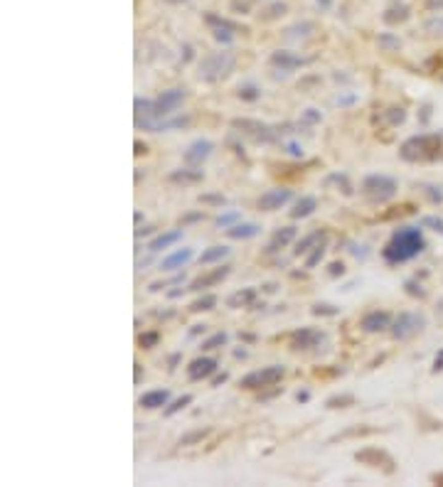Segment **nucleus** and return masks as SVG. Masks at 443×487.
<instances>
[{
	"label": "nucleus",
	"mask_w": 443,
	"mask_h": 487,
	"mask_svg": "<svg viewBox=\"0 0 443 487\" xmlns=\"http://www.w3.org/2000/svg\"><path fill=\"white\" fill-rule=\"evenodd\" d=\"M424 236H421V229L416 226H399L391 239L387 241V246L382 249V256L387 263H404L409 259H414L416 254L424 251Z\"/></svg>",
	"instance_id": "1"
},
{
	"label": "nucleus",
	"mask_w": 443,
	"mask_h": 487,
	"mask_svg": "<svg viewBox=\"0 0 443 487\" xmlns=\"http://www.w3.org/2000/svg\"><path fill=\"white\" fill-rule=\"evenodd\" d=\"M402 158L409 163H428L443 155V140L438 135H414L402 145Z\"/></svg>",
	"instance_id": "2"
},
{
	"label": "nucleus",
	"mask_w": 443,
	"mask_h": 487,
	"mask_svg": "<svg viewBox=\"0 0 443 487\" xmlns=\"http://www.w3.org/2000/svg\"><path fill=\"white\" fill-rule=\"evenodd\" d=\"M234 69V55L232 52H214L207 55L200 64V79L204 81H217L222 76H227Z\"/></svg>",
	"instance_id": "3"
},
{
	"label": "nucleus",
	"mask_w": 443,
	"mask_h": 487,
	"mask_svg": "<svg viewBox=\"0 0 443 487\" xmlns=\"http://www.w3.org/2000/svg\"><path fill=\"white\" fill-rule=\"evenodd\" d=\"M362 192L374 202H387L396 194V180L389 175H367L362 180Z\"/></svg>",
	"instance_id": "4"
},
{
	"label": "nucleus",
	"mask_w": 443,
	"mask_h": 487,
	"mask_svg": "<svg viewBox=\"0 0 443 487\" xmlns=\"http://www.w3.org/2000/svg\"><path fill=\"white\" fill-rule=\"evenodd\" d=\"M283 374H286L283 367L271 364V367H263V369H256V372H249L246 376H241L239 386L241 389H249V392H254V389H266V386H276L278 381L283 379Z\"/></svg>",
	"instance_id": "5"
},
{
	"label": "nucleus",
	"mask_w": 443,
	"mask_h": 487,
	"mask_svg": "<svg viewBox=\"0 0 443 487\" xmlns=\"http://www.w3.org/2000/svg\"><path fill=\"white\" fill-rule=\"evenodd\" d=\"M355 460H357V463H362V465H367V468L382 470V472H387V475H391V472L396 470V463H394V458L389 455L387 450H382V448L357 450V453H355Z\"/></svg>",
	"instance_id": "6"
},
{
	"label": "nucleus",
	"mask_w": 443,
	"mask_h": 487,
	"mask_svg": "<svg viewBox=\"0 0 443 487\" xmlns=\"http://www.w3.org/2000/svg\"><path fill=\"white\" fill-rule=\"evenodd\" d=\"M424 325L426 320L419 313H399L396 320H394V325H391V335H394V339H409L414 337L416 332H421Z\"/></svg>",
	"instance_id": "7"
},
{
	"label": "nucleus",
	"mask_w": 443,
	"mask_h": 487,
	"mask_svg": "<svg viewBox=\"0 0 443 487\" xmlns=\"http://www.w3.org/2000/svg\"><path fill=\"white\" fill-rule=\"evenodd\" d=\"M232 126H234V128H239V133L249 135L254 143H271V140L276 138L274 128H271V126H266V123H261V121H251V118H234V121H232Z\"/></svg>",
	"instance_id": "8"
},
{
	"label": "nucleus",
	"mask_w": 443,
	"mask_h": 487,
	"mask_svg": "<svg viewBox=\"0 0 443 487\" xmlns=\"http://www.w3.org/2000/svg\"><path fill=\"white\" fill-rule=\"evenodd\" d=\"M133 109H136V128H143V131H155V123H158V118H163L160 113H158V106H155V101H150V99H136L133 101Z\"/></svg>",
	"instance_id": "9"
},
{
	"label": "nucleus",
	"mask_w": 443,
	"mask_h": 487,
	"mask_svg": "<svg viewBox=\"0 0 443 487\" xmlns=\"http://www.w3.org/2000/svg\"><path fill=\"white\" fill-rule=\"evenodd\" d=\"M291 197H293V192L286 187L269 189V192H263V194L258 197V209H261V212H276V209H281L283 205H288Z\"/></svg>",
	"instance_id": "10"
},
{
	"label": "nucleus",
	"mask_w": 443,
	"mask_h": 487,
	"mask_svg": "<svg viewBox=\"0 0 443 487\" xmlns=\"http://www.w3.org/2000/svg\"><path fill=\"white\" fill-rule=\"evenodd\" d=\"M212 150H214V143L212 140H192L190 145H187V150H185V163L187 165H192V168H197V165H202L204 160L212 155Z\"/></svg>",
	"instance_id": "11"
},
{
	"label": "nucleus",
	"mask_w": 443,
	"mask_h": 487,
	"mask_svg": "<svg viewBox=\"0 0 443 487\" xmlns=\"http://www.w3.org/2000/svg\"><path fill=\"white\" fill-rule=\"evenodd\" d=\"M183 101H185L183 89H167V91H163V94L155 99V106H158V113H160V116H170V113H175L183 106Z\"/></svg>",
	"instance_id": "12"
},
{
	"label": "nucleus",
	"mask_w": 443,
	"mask_h": 487,
	"mask_svg": "<svg viewBox=\"0 0 443 487\" xmlns=\"http://www.w3.org/2000/svg\"><path fill=\"white\" fill-rule=\"evenodd\" d=\"M217 364H219V362H217L214 357H197V359H192V362H190V367H187V376H190L192 381L207 379L209 374H214Z\"/></svg>",
	"instance_id": "13"
},
{
	"label": "nucleus",
	"mask_w": 443,
	"mask_h": 487,
	"mask_svg": "<svg viewBox=\"0 0 443 487\" xmlns=\"http://www.w3.org/2000/svg\"><path fill=\"white\" fill-rule=\"evenodd\" d=\"M229 271H232V266H219V268H214V271H209V273H204V276H197L195 281L187 285V290H195V293H200L202 288H209V285H217L222 283L227 276H229Z\"/></svg>",
	"instance_id": "14"
},
{
	"label": "nucleus",
	"mask_w": 443,
	"mask_h": 487,
	"mask_svg": "<svg viewBox=\"0 0 443 487\" xmlns=\"http://www.w3.org/2000/svg\"><path fill=\"white\" fill-rule=\"evenodd\" d=\"M320 342H323V332H318L313 327H300L298 332L291 335V347L293 350H311Z\"/></svg>",
	"instance_id": "15"
},
{
	"label": "nucleus",
	"mask_w": 443,
	"mask_h": 487,
	"mask_svg": "<svg viewBox=\"0 0 443 487\" xmlns=\"http://www.w3.org/2000/svg\"><path fill=\"white\" fill-rule=\"evenodd\" d=\"M207 25H212V32H214V37L219 39V42H224V44H229L232 39H234V32L239 30L237 25H232L229 20H224V18H217V15H207Z\"/></svg>",
	"instance_id": "16"
},
{
	"label": "nucleus",
	"mask_w": 443,
	"mask_h": 487,
	"mask_svg": "<svg viewBox=\"0 0 443 487\" xmlns=\"http://www.w3.org/2000/svg\"><path fill=\"white\" fill-rule=\"evenodd\" d=\"M391 318H389V313H379V310H372L367 313L365 318L360 320V327L365 330V332H382V330H387Z\"/></svg>",
	"instance_id": "17"
},
{
	"label": "nucleus",
	"mask_w": 443,
	"mask_h": 487,
	"mask_svg": "<svg viewBox=\"0 0 443 487\" xmlns=\"http://www.w3.org/2000/svg\"><path fill=\"white\" fill-rule=\"evenodd\" d=\"M271 64L274 67H281V72H293L298 67H303L305 64V59L303 57L293 55V52H283V50H278L271 55Z\"/></svg>",
	"instance_id": "18"
},
{
	"label": "nucleus",
	"mask_w": 443,
	"mask_h": 487,
	"mask_svg": "<svg viewBox=\"0 0 443 487\" xmlns=\"http://www.w3.org/2000/svg\"><path fill=\"white\" fill-rule=\"evenodd\" d=\"M180 239H183V231H180V229H172V231H165V234H158L153 241L148 244V251H150V254H158V251L172 246V244L180 241Z\"/></svg>",
	"instance_id": "19"
},
{
	"label": "nucleus",
	"mask_w": 443,
	"mask_h": 487,
	"mask_svg": "<svg viewBox=\"0 0 443 487\" xmlns=\"http://www.w3.org/2000/svg\"><path fill=\"white\" fill-rule=\"evenodd\" d=\"M204 180V172L202 170H192V168H185V170H172L170 172V182H178V185H197Z\"/></svg>",
	"instance_id": "20"
},
{
	"label": "nucleus",
	"mask_w": 443,
	"mask_h": 487,
	"mask_svg": "<svg viewBox=\"0 0 443 487\" xmlns=\"http://www.w3.org/2000/svg\"><path fill=\"white\" fill-rule=\"evenodd\" d=\"M293 239H295V226H283V229H276V231H274L271 244L266 246V251H269V254H274V251H278V249L288 246Z\"/></svg>",
	"instance_id": "21"
},
{
	"label": "nucleus",
	"mask_w": 443,
	"mask_h": 487,
	"mask_svg": "<svg viewBox=\"0 0 443 487\" xmlns=\"http://www.w3.org/2000/svg\"><path fill=\"white\" fill-rule=\"evenodd\" d=\"M190 259H192V249H180V251L165 256V259L160 261V268H163V271H178V268H183Z\"/></svg>",
	"instance_id": "22"
},
{
	"label": "nucleus",
	"mask_w": 443,
	"mask_h": 487,
	"mask_svg": "<svg viewBox=\"0 0 443 487\" xmlns=\"http://www.w3.org/2000/svg\"><path fill=\"white\" fill-rule=\"evenodd\" d=\"M167 399H170V394L165 389H155V392H146L141 399H138V404L143 406V409H160V406H165Z\"/></svg>",
	"instance_id": "23"
},
{
	"label": "nucleus",
	"mask_w": 443,
	"mask_h": 487,
	"mask_svg": "<svg viewBox=\"0 0 443 487\" xmlns=\"http://www.w3.org/2000/svg\"><path fill=\"white\" fill-rule=\"evenodd\" d=\"M315 209H318V200L315 197H300L295 207L291 209V219H305V217H311Z\"/></svg>",
	"instance_id": "24"
},
{
	"label": "nucleus",
	"mask_w": 443,
	"mask_h": 487,
	"mask_svg": "<svg viewBox=\"0 0 443 487\" xmlns=\"http://www.w3.org/2000/svg\"><path fill=\"white\" fill-rule=\"evenodd\" d=\"M256 300V290L254 288H244V290H237L234 296H229L227 298V305L229 308H246V305H251Z\"/></svg>",
	"instance_id": "25"
},
{
	"label": "nucleus",
	"mask_w": 443,
	"mask_h": 487,
	"mask_svg": "<svg viewBox=\"0 0 443 487\" xmlns=\"http://www.w3.org/2000/svg\"><path fill=\"white\" fill-rule=\"evenodd\" d=\"M372 433H379V428H372V426H352L347 431L332 435L328 443H337V441H347V438H362V435H372Z\"/></svg>",
	"instance_id": "26"
},
{
	"label": "nucleus",
	"mask_w": 443,
	"mask_h": 487,
	"mask_svg": "<svg viewBox=\"0 0 443 487\" xmlns=\"http://www.w3.org/2000/svg\"><path fill=\"white\" fill-rule=\"evenodd\" d=\"M258 234V226L256 224H234V226H227V236L229 239H251Z\"/></svg>",
	"instance_id": "27"
},
{
	"label": "nucleus",
	"mask_w": 443,
	"mask_h": 487,
	"mask_svg": "<svg viewBox=\"0 0 443 487\" xmlns=\"http://www.w3.org/2000/svg\"><path fill=\"white\" fill-rule=\"evenodd\" d=\"M320 241H323V231H313V234H308L305 239H300V241L295 244V254H298V256H303L305 251L315 249Z\"/></svg>",
	"instance_id": "28"
},
{
	"label": "nucleus",
	"mask_w": 443,
	"mask_h": 487,
	"mask_svg": "<svg viewBox=\"0 0 443 487\" xmlns=\"http://www.w3.org/2000/svg\"><path fill=\"white\" fill-rule=\"evenodd\" d=\"M229 254V246H209L207 251H202V256H200V263H214V261H222L224 256Z\"/></svg>",
	"instance_id": "29"
},
{
	"label": "nucleus",
	"mask_w": 443,
	"mask_h": 487,
	"mask_svg": "<svg viewBox=\"0 0 443 487\" xmlns=\"http://www.w3.org/2000/svg\"><path fill=\"white\" fill-rule=\"evenodd\" d=\"M352 404H355V396H352V394H335V396H330V399L325 401V409L335 411V409H347Z\"/></svg>",
	"instance_id": "30"
},
{
	"label": "nucleus",
	"mask_w": 443,
	"mask_h": 487,
	"mask_svg": "<svg viewBox=\"0 0 443 487\" xmlns=\"http://www.w3.org/2000/svg\"><path fill=\"white\" fill-rule=\"evenodd\" d=\"M337 185V187H342V194H347L350 197L352 194V185H350V180H347V175H340V172H332V175H328L325 180H323V185L328 187V185Z\"/></svg>",
	"instance_id": "31"
},
{
	"label": "nucleus",
	"mask_w": 443,
	"mask_h": 487,
	"mask_svg": "<svg viewBox=\"0 0 443 487\" xmlns=\"http://www.w3.org/2000/svg\"><path fill=\"white\" fill-rule=\"evenodd\" d=\"M217 305V298L212 296V293H207L202 298H197L192 305H190V313H204V310H212Z\"/></svg>",
	"instance_id": "32"
},
{
	"label": "nucleus",
	"mask_w": 443,
	"mask_h": 487,
	"mask_svg": "<svg viewBox=\"0 0 443 487\" xmlns=\"http://www.w3.org/2000/svg\"><path fill=\"white\" fill-rule=\"evenodd\" d=\"M209 435V428H195V431H187L180 438V446H195V443H200L202 438Z\"/></svg>",
	"instance_id": "33"
},
{
	"label": "nucleus",
	"mask_w": 443,
	"mask_h": 487,
	"mask_svg": "<svg viewBox=\"0 0 443 487\" xmlns=\"http://www.w3.org/2000/svg\"><path fill=\"white\" fill-rule=\"evenodd\" d=\"M190 404H192V396H190V394H185V396L175 399V401H172V404L167 406V409H165V416H175V413L183 411L185 406H190Z\"/></svg>",
	"instance_id": "34"
},
{
	"label": "nucleus",
	"mask_w": 443,
	"mask_h": 487,
	"mask_svg": "<svg viewBox=\"0 0 443 487\" xmlns=\"http://www.w3.org/2000/svg\"><path fill=\"white\" fill-rule=\"evenodd\" d=\"M222 345H227V332H217V335H212V337H207L202 342V350H217Z\"/></svg>",
	"instance_id": "35"
},
{
	"label": "nucleus",
	"mask_w": 443,
	"mask_h": 487,
	"mask_svg": "<svg viewBox=\"0 0 443 487\" xmlns=\"http://www.w3.org/2000/svg\"><path fill=\"white\" fill-rule=\"evenodd\" d=\"M239 217H241L239 212H224L222 217H217V226H222V229H227V226H234V222H237Z\"/></svg>",
	"instance_id": "36"
},
{
	"label": "nucleus",
	"mask_w": 443,
	"mask_h": 487,
	"mask_svg": "<svg viewBox=\"0 0 443 487\" xmlns=\"http://www.w3.org/2000/svg\"><path fill=\"white\" fill-rule=\"evenodd\" d=\"M379 47L382 50H396V47H402V42H399V37H394V35H379Z\"/></svg>",
	"instance_id": "37"
},
{
	"label": "nucleus",
	"mask_w": 443,
	"mask_h": 487,
	"mask_svg": "<svg viewBox=\"0 0 443 487\" xmlns=\"http://www.w3.org/2000/svg\"><path fill=\"white\" fill-rule=\"evenodd\" d=\"M323 254H325V246H323V244H318V246L313 249V254L305 259V268H315V263L323 259Z\"/></svg>",
	"instance_id": "38"
},
{
	"label": "nucleus",
	"mask_w": 443,
	"mask_h": 487,
	"mask_svg": "<svg viewBox=\"0 0 443 487\" xmlns=\"http://www.w3.org/2000/svg\"><path fill=\"white\" fill-rule=\"evenodd\" d=\"M286 10H288V5H286V3H274V5L266 10L269 15H263V18H266V20H274V18H278V15H283Z\"/></svg>",
	"instance_id": "39"
},
{
	"label": "nucleus",
	"mask_w": 443,
	"mask_h": 487,
	"mask_svg": "<svg viewBox=\"0 0 443 487\" xmlns=\"http://www.w3.org/2000/svg\"><path fill=\"white\" fill-rule=\"evenodd\" d=\"M200 202L202 205H227V197L224 194H200Z\"/></svg>",
	"instance_id": "40"
},
{
	"label": "nucleus",
	"mask_w": 443,
	"mask_h": 487,
	"mask_svg": "<svg viewBox=\"0 0 443 487\" xmlns=\"http://www.w3.org/2000/svg\"><path fill=\"white\" fill-rule=\"evenodd\" d=\"M387 118H389V123H391V126H399V123H404L406 113H404V109H389Z\"/></svg>",
	"instance_id": "41"
},
{
	"label": "nucleus",
	"mask_w": 443,
	"mask_h": 487,
	"mask_svg": "<svg viewBox=\"0 0 443 487\" xmlns=\"http://www.w3.org/2000/svg\"><path fill=\"white\" fill-rule=\"evenodd\" d=\"M158 339H160L158 332H146V335H141V337H138V342H141V347H146V350H148V347H155V345H158Z\"/></svg>",
	"instance_id": "42"
},
{
	"label": "nucleus",
	"mask_w": 443,
	"mask_h": 487,
	"mask_svg": "<svg viewBox=\"0 0 443 487\" xmlns=\"http://www.w3.org/2000/svg\"><path fill=\"white\" fill-rule=\"evenodd\" d=\"M340 310L335 308V305H328V303H323V305H315L313 308V315H337Z\"/></svg>",
	"instance_id": "43"
},
{
	"label": "nucleus",
	"mask_w": 443,
	"mask_h": 487,
	"mask_svg": "<svg viewBox=\"0 0 443 487\" xmlns=\"http://www.w3.org/2000/svg\"><path fill=\"white\" fill-rule=\"evenodd\" d=\"M180 281H183V276H178V278H172V281H155V283H150L148 290H150V293H158V290H163V288L170 285V283H180Z\"/></svg>",
	"instance_id": "44"
},
{
	"label": "nucleus",
	"mask_w": 443,
	"mask_h": 487,
	"mask_svg": "<svg viewBox=\"0 0 443 487\" xmlns=\"http://www.w3.org/2000/svg\"><path fill=\"white\" fill-rule=\"evenodd\" d=\"M421 226H433L436 231H443V219H438V217H424Z\"/></svg>",
	"instance_id": "45"
},
{
	"label": "nucleus",
	"mask_w": 443,
	"mask_h": 487,
	"mask_svg": "<svg viewBox=\"0 0 443 487\" xmlns=\"http://www.w3.org/2000/svg\"><path fill=\"white\" fill-rule=\"evenodd\" d=\"M241 99H246V101H254V99H258V89L256 86H244L239 91Z\"/></svg>",
	"instance_id": "46"
},
{
	"label": "nucleus",
	"mask_w": 443,
	"mask_h": 487,
	"mask_svg": "<svg viewBox=\"0 0 443 487\" xmlns=\"http://www.w3.org/2000/svg\"><path fill=\"white\" fill-rule=\"evenodd\" d=\"M404 285H406V293H409V296H419V298H424L426 296L424 290H421V285H416L414 281H406Z\"/></svg>",
	"instance_id": "47"
},
{
	"label": "nucleus",
	"mask_w": 443,
	"mask_h": 487,
	"mask_svg": "<svg viewBox=\"0 0 443 487\" xmlns=\"http://www.w3.org/2000/svg\"><path fill=\"white\" fill-rule=\"evenodd\" d=\"M303 121H305V123H318V121H320V111H315V109H305Z\"/></svg>",
	"instance_id": "48"
},
{
	"label": "nucleus",
	"mask_w": 443,
	"mask_h": 487,
	"mask_svg": "<svg viewBox=\"0 0 443 487\" xmlns=\"http://www.w3.org/2000/svg\"><path fill=\"white\" fill-rule=\"evenodd\" d=\"M328 273H330V276H342V273H345V266H342L340 261H332L330 268H328Z\"/></svg>",
	"instance_id": "49"
},
{
	"label": "nucleus",
	"mask_w": 443,
	"mask_h": 487,
	"mask_svg": "<svg viewBox=\"0 0 443 487\" xmlns=\"http://www.w3.org/2000/svg\"><path fill=\"white\" fill-rule=\"evenodd\" d=\"M286 150H288L291 155H295V158H298V155H303V148H300L298 143H288V145H286Z\"/></svg>",
	"instance_id": "50"
},
{
	"label": "nucleus",
	"mask_w": 443,
	"mask_h": 487,
	"mask_svg": "<svg viewBox=\"0 0 443 487\" xmlns=\"http://www.w3.org/2000/svg\"><path fill=\"white\" fill-rule=\"evenodd\" d=\"M197 219H202V212H195V214H187L183 219V224H190V222H197Z\"/></svg>",
	"instance_id": "51"
},
{
	"label": "nucleus",
	"mask_w": 443,
	"mask_h": 487,
	"mask_svg": "<svg viewBox=\"0 0 443 487\" xmlns=\"http://www.w3.org/2000/svg\"><path fill=\"white\" fill-rule=\"evenodd\" d=\"M443 369V352L436 357V362H433V372H441Z\"/></svg>",
	"instance_id": "52"
},
{
	"label": "nucleus",
	"mask_w": 443,
	"mask_h": 487,
	"mask_svg": "<svg viewBox=\"0 0 443 487\" xmlns=\"http://www.w3.org/2000/svg\"><path fill=\"white\" fill-rule=\"evenodd\" d=\"M222 381H227V374H224V372H222L219 376H214V379H212V384H214V386H219Z\"/></svg>",
	"instance_id": "53"
},
{
	"label": "nucleus",
	"mask_w": 443,
	"mask_h": 487,
	"mask_svg": "<svg viewBox=\"0 0 443 487\" xmlns=\"http://www.w3.org/2000/svg\"><path fill=\"white\" fill-rule=\"evenodd\" d=\"M431 480H433V482H436V485H443V472H436V475H433V477H431Z\"/></svg>",
	"instance_id": "54"
},
{
	"label": "nucleus",
	"mask_w": 443,
	"mask_h": 487,
	"mask_svg": "<svg viewBox=\"0 0 443 487\" xmlns=\"http://www.w3.org/2000/svg\"><path fill=\"white\" fill-rule=\"evenodd\" d=\"M143 153H148L146 145H141V143H136V155H143Z\"/></svg>",
	"instance_id": "55"
},
{
	"label": "nucleus",
	"mask_w": 443,
	"mask_h": 487,
	"mask_svg": "<svg viewBox=\"0 0 443 487\" xmlns=\"http://www.w3.org/2000/svg\"><path fill=\"white\" fill-rule=\"evenodd\" d=\"M350 101H355V96H342V99H337V104H350Z\"/></svg>",
	"instance_id": "56"
},
{
	"label": "nucleus",
	"mask_w": 443,
	"mask_h": 487,
	"mask_svg": "<svg viewBox=\"0 0 443 487\" xmlns=\"http://www.w3.org/2000/svg\"><path fill=\"white\" fill-rule=\"evenodd\" d=\"M136 367V381H141V364H133Z\"/></svg>",
	"instance_id": "57"
},
{
	"label": "nucleus",
	"mask_w": 443,
	"mask_h": 487,
	"mask_svg": "<svg viewBox=\"0 0 443 487\" xmlns=\"http://www.w3.org/2000/svg\"><path fill=\"white\" fill-rule=\"evenodd\" d=\"M165 3H170V5H180V3H185V0H165Z\"/></svg>",
	"instance_id": "58"
}]
</instances>
